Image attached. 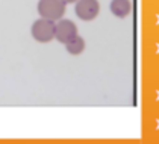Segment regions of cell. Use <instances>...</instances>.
I'll return each instance as SVG.
<instances>
[{"instance_id":"6","label":"cell","mask_w":159,"mask_h":144,"mask_svg":"<svg viewBox=\"0 0 159 144\" xmlns=\"http://www.w3.org/2000/svg\"><path fill=\"white\" fill-rule=\"evenodd\" d=\"M65 47L68 50V53H71V55H80L84 52V49H85V41L77 35V36H74L70 43H67Z\"/></svg>"},{"instance_id":"4","label":"cell","mask_w":159,"mask_h":144,"mask_svg":"<svg viewBox=\"0 0 159 144\" xmlns=\"http://www.w3.org/2000/svg\"><path fill=\"white\" fill-rule=\"evenodd\" d=\"M74 36H77V27L73 21L70 20H61L59 23H56V29H55V38L62 43L67 44L73 39Z\"/></svg>"},{"instance_id":"5","label":"cell","mask_w":159,"mask_h":144,"mask_svg":"<svg viewBox=\"0 0 159 144\" xmlns=\"http://www.w3.org/2000/svg\"><path fill=\"white\" fill-rule=\"evenodd\" d=\"M111 11L117 17H126L130 12V2L129 0H112L111 2Z\"/></svg>"},{"instance_id":"1","label":"cell","mask_w":159,"mask_h":144,"mask_svg":"<svg viewBox=\"0 0 159 144\" xmlns=\"http://www.w3.org/2000/svg\"><path fill=\"white\" fill-rule=\"evenodd\" d=\"M38 14L43 18H47L52 21L61 20V17L65 14V3L62 0H39Z\"/></svg>"},{"instance_id":"7","label":"cell","mask_w":159,"mask_h":144,"mask_svg":"<svg viewBox=\"0 0 159 144\" xmlns=\"http://www.w3.org/2000/svg\"><path fill=\"white\" fill-rule=\"evenodd\" d=\"M62 2L67 5V3H73V2H77V0H62Z\"/></svg>"},{"instance_id":"3","label":"cell","mask_w":159,"mask_h":144,"mask_svg":"<svg viewBox=\"0 0 159 144\" xmlns=\"http://www.w3.org/2000/svg\"><path fill=\"white\" fill-rule=\"evenodd\" d=\"M98 11H100V6H98L97 0H77V3H76L77 17L85 21L94 20L97 17Z\"/></svg>"},{"instance_id":"2","label":"cell","mask_w":159,"mask_h":144,"mask_svg":"<svg viewBox=\"0 0 159 144\" xmlns=\"http://www.w3.org/2000/svg\"><path fill=\"white\" fill-rule=\"evenodd\" d=\"M55 29H56L55 21L41 18L32 24V36L39 43H50L55 38Z\"/></svg>"}]
</instances>
